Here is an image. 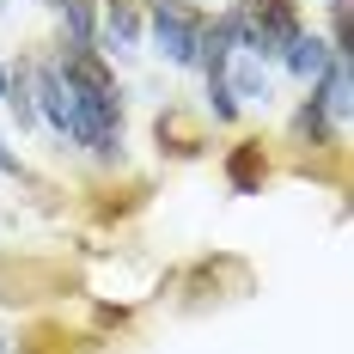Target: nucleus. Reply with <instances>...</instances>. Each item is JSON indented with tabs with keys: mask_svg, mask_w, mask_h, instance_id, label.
Listing matches in <instances>:
<instances>
[{
	"mask_svg": "<svg viewBox=\"0 0 354 354\" xmlns=\"http://www.w3.org/2000/svg\"><path fill=\"white\" fill-rule=\"evenodd\" d=\"M55 80H62V98H68V129L62 135H73V141L86 147L92 159H104V165L122 159V92H116V80L104 73L98 49L92 43H68Z\"/></svg>",
	"mask_w": 354,
	"mask_h": 354,
	"instance_id": "obj_1",
	"label": "nucleus"
},
{
	"mask_svg": "<svg viewBox=\"0 0 354 354\" xmlns=\"http://www.w3.org/2000/svg\"><path fill=\"white\" fill-rule=\"evenodd\" d=\"M147 12H153V37H159V55H165V62H177V68H196L208 19H202L189 0H153Z\"/></svg>",
	"mask_w": 354,
	"mask_h": 354,
	"instance_id": "obj_2",
	"label": "nucleus"
},
{
	"mask_svg": "<svg viewBox=\"0 0 354 354\" xmlns=\"http://www.w3.org/2000/svg\"><path fill=\"white\" fill-rule=\"evenodd\" d=\"M263 177H269V159H263V147H257V141H239L232 153H226V183H232L239 196H257Z\"/></svg>",
	"mask_w": 354,
	"mask_h": 354,
	"instance_id": "obj_3",
	"label": "nucleus"
},
{
	"mask_svg": "<svg viewBox=\"0 0 354 354\" xmlns=\"http://www.w3.org/2000/svg\"><path fill=\"white\" fill-rule=\"evenodd\" d=\"M281 62L293 80H318L324 68H330V43H318V37H306V31H293V43L281 49Z\"/></svg>",
	"mask_w": 354,
	"mask_h": 354,
	"instance_id": "obj_4",
	"label": "nucleus"
},
{
	"mask_svg": "<svg viewBox=\"0 0 354 354\" xmlns=\"http://www.w3.org/2000/svg\"><path fill=\"white\" fill-rule=\"evenodd\" d=\"M31 104L43 110V122L62 135L68 129V98H62V80H55V68H31Z\"/></svg>",
	"mask_w": 354,
	"mask_h": 354,
	"instance_id": "obj_5",
	"label": "nucleus"
},
{
	"mask_svg": "<svg viewBox=\"0 0 354 354\" xmlns=\"http://www.w3.org/2000/svg\"><path fill=\"white\" fill-rule=\"evenodd\" d=\"M330 55H354V6L330 0Z\"/></svg>",
	"mask_w": 354,
	"mask_h": 354,
	"instance_id": "obj_6",
	"label": "nucleus"
},
{
	"mask_svg": "<svg viewBox=\"0 0 354 354\" xmlns=\"http://www.w3.org/2000/svg\"><path fill=\"white\" fill-rule=\"evenodd\" d=\"M153 135H159V147H171L177 159H189V153H202V141H196V135H189V129H183V122H177L171 110H165V116H159V129H153Z\"/></svg>",
	"mask_w": 354,
	"mask_h": 354,
	"instance_id": "obj_7",
	"label": "nucleus"
},
{
	"mask_svg": "<svg viewBox=\"0 0 354 354\" xmlns=\"http://www.w3.org/2000/svg\"><path fill=\"white\" fill-rule=\"evenodd\" d=\"M299 135H312V141H330V110H324L318 86H312V98L299 104Z\"/></svg>",
	"mask_w": 354,
	"mask_h": 354,
	"instance_id": "obj_8",
	"label": "nucleus"
},
{
	"mask_svg": "<svg viewBox=\"0 0 354 354\" xmlns=\"http://www.w3.org/2000/svg\"><path fill=\"white\" fill-rule=\"evenodd\" d=\"M62 6V19H68L73 43H92V0H55Z\"/></svg>",
	"mask_w": 354,
	"mask_h": 354,
	"instance_id": "obj_9",
	"label": "nucleus"
},
{
	"mask_svg": "<svg viewBox=\"0 0 354 354\" xmlns=\"http://www.w3.org/2000/svg\"><path fill=\"white\" fill-rule=\"evenodd\" d=\"M208 104H214L220 122H232V116H239V98H232V86H226V80H208Z\"/></svg>",
	"mask_w": 354,
	"mask_h": 354,
	"instance_id": "obj_10",
	"label": "nucleus"
},
{
	"mask_svg": "<svg viewBox=\"0 0 354 354\" xmlns=\"http://www.w3.org/2000/svg\"><path fill=\"white\" fill-rule=\"evenodd\" d=\"M0 171H6V177H25V171H19V159H12L6 147H0Z\"/></svg>",
	"mask_w": 354,
	"mask_h": 354,
	"instance_id": "obj_11",
	"label": "nucleus"
},
{
	"mask_svg": "<svg viewBox=\"0 0 354 354\" xmlns=\"http://www.w3.org/2000/svg\"><path fill=\"white\" fill-rule=\"evenodd\" d=\"M0 98H6V68H0Z\"/></svg>",
	"mask_w": 354,
	"mask_h": 354,
	"instance_id": "obj_12",
	"label": "nucleus"
}]
</instances>
